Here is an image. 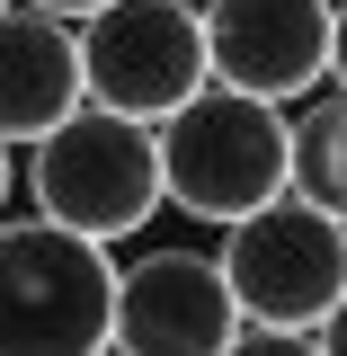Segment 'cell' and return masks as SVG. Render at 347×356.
<instances>
[{"label":"cell","mask_w":347,"mask_h":356,"mask_svg":"<svg viewBox=\"0 0 347 356\" xmlns=\"http://www.w3.org/2000/svg\"><path fill=\"white\" fill-rule=\"evenodd\" d=\"M81 107V44L72 18H54L36 0H0V143H36Z\"/></svg>","instance_id":"ba28073f"},{"label":"cell","mask_w":347,"mask_h":356,"mask_svg":"<svg viewBox=\"0 0 347 356\" xmlns=\"http://www.w3.org/2000/svg\"><path fill=\"white\" fill-rule=\"evenodd\" d=\"M285 187L312 205H347V98L339 81L303 89L285 107Z\"/></svg>","instance_id":"9c48e42d"},{"label":"cell","mask_w":347,"mask_h":356,"mask_svg":"<svg viewBox=\"0 0 347 356\" xmlns=\"http://www.w3.org/2000/svg\"><path fill=\"white\" fill-rule=\"evenodd\" d=\"M152 161H161V205L223 232L232 214L285 187V107L232 81H196L170 116H152Z\"/></svg>","instance_id":"7a4b0ae2"},{"label":"cell","mask_w":347,"mask_h":356,"mask_svg":"<svg viewBox=\"0 0 347 356\" xmlns=\"http://www.w3.org/2000/svg\"><path fill=\"white\" fill-rule=\"evenodd\" d=\"M196 18H205V81H232L276 107L339 81V0H196Z\"/></svg>","instance_id":"8992f818"},{"label":"cell","mask_w":347,"mask_h":356,"mask_svg":"<svg viewBox=\"0 0 347 356\" xmlns=\"http://www.w3.org/2000/svg\"><path fill=\"white\" fill-rule=\"evenodd\" d=\"M116 303L107 241L45 214H0V348L9 356H98Z\"/></svg>","instance_id":"277c9868"},{"label":"cell","mask_w":347,"mask_h":356,"mask_svg":"<svg viewBox=\"0 0 347 356\" xmlns=\"http://www.w3.org/2000/svg\"><path fill=\"white\" fill-rule=\"evenodd\" d=\"M9 187H18V161H9V143H0V205H9Z\"/></svg>","instance_id":"8fae6325"},{"label":"cell","mask_w":347,"mask_h":356,"mask_svg":"<svg viewBox=\"0 0 347 356\" xmlns=\"http://www.w3.org/2000/svg\"><path fill=\"white\" fill-rule=\"evenodd\" d=\"M232 285L214 250H143L116 267V303H107V348H161V356H232Z\"/></svg>","instance_id":"52a82bcc"},{"label":"cell","mask_w":347,"mask_h":356,"mask_svg":"<svg viewBox=\"0 0 347 356\" xmlns=\"http://www.w3.org/2000/svg\"><path fill=\"white\" fill-rule=\"evenodd\" d=\"M27 205L81 241H134L161 214V161H152V125L116 116V107H72L63 125L27 143Z\"/></svg>","instance_id":"3957f363"},{"label":"cell","mask_w":347,"mask_h":356,"mask_svg":"<svg viewBox=\"0 0 347 356\" xmlns=\"http://www.w3.org/2000/svg\"><path fill=\"white\" fill-rule=\"evenodd\" d=\"M223 285L241 330H285L303 356L339 348V294H347V214L276 187L267 205L223 222Z\"/></svg>","instance_id":"6da1fadb"},{"label":"cell","mask_w":347,"mask_h":356,"mask_svg":"<svg viewBox=\"0 0 347 356\" xmlns=\"http://www.w3.org/2000/svg\"><path fill=\"white\" fill-rule=\"evenodd\" d=\"M81 44V98L116 116H170L187 89L205 81V18L196 0H98L72 18Z\"/></svg>","instance_id":"5b68a950"},{"label":"cell","mask_w":347,"mask_h":356,"mask_svg":"<svg viewBox=\"0 0 347 356\" xmlns=\"http://www.w3.org/2000/svg\"><path fill=\"white\" fill-rule=\"evenodd\" d=\"M36 9H54V18H89L98 0H36Z\"/></svg>","instance_id":"30bf717a"}]
</instances>
